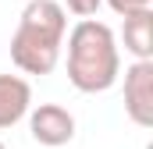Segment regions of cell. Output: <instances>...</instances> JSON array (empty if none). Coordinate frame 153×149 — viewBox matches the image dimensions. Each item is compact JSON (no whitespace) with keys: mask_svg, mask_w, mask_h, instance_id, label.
I'll use <instances>...</instances> for the list:
<instances>
[{"mask_svg":"<svg viewBox=\"0 0 153 149\" xmlns=\"http://www.w3.org/2000/svg\"><path fill=\"white\" fill-rule=\"evenodd\" d=\"M68 14L57 0H29L11 36V60L25 74H50L61 60Z\"/></svg>","mask_w":153,"mask_h":149,"instance_id":"1","label":"cell"},{"mask_svg":"<svg viewBox=\"0 0 153 149\" xmlns=\"http://www.w3.org/2000/svg\"><path fill=\"white\" fill-rule=\"evenodd\" d=\"M121 74V53H117L114 29L85 18L68 32V82L78 92H107Z\"/></svg>","mask_w":153,"mask_h":149,"instance_id":"2","label":"cell"},{"mask_svg":"<svg viewBox=\"0 0 153 149\" xmlns=\"http://www.w3.org/2000/svg\"><path fill=\"white\" fill-rule=\"evenodd\" d=\"M125 114L132 124L153 128V60H132L125 68Z\"/></svg>","mask_w":153,"mask_h":149,"instance_id":"3","label":"cell"},{"mask_svg":"<svg viewBox=\"0 0 153 149\" xmlns=\"http://www.w3.org/2000/svg\"><path fill=\"white\" fill-rule=\"evenodd\" d=\"M29 131L39 146H68L75 139V117L61 103H39L36 110H29Z\"/></svg>","mask_w":153,"mask_h":149,"instance_id":"4","label":"cell"},{"mask_svg":"<svg viewBox=\"0 0 153 149\" xmlns=\"http://www.w3.org/2000/svg\"><path fill=\"white\" fill-rule=\"evenodd\" d=\"M32 107V85L22 74H0V131L14 128Z\"/></svg>","mask_w":153,"mask_h":149,"instance_id":"5","label":"cell"},{"mask_svg":"<svg viewBox=\"0 0 153 149\" xmlns=\"http://www.w3.org/2000/svg\"><path fill=\"white\" fill-rule=\"evenodd\" d=\"M121 39H125V50H128L135 60H153V11L125 14V21H121Z\"/></svg>","mask_w":153,"mask_h":149,"instance_id":"6","label":"cell"},{"mask_svg":"<svg viewBox=\"0 0 153 149\" xmlns=\"http://www.w3.org/2000/svg\"><path fill=\"white\" fill-rule=\"evenodd\" d=\"M61 7H64V14L71 11L75 18H82V21H85V18H93V14L103 7V0H64Z\"/></svg>","mask_w":153,"mask_h":149,"instance_id":"7","label":"cell"},{"mask_svg":"<svg viewBox=\"0 0 153 149\" xmlns=\"http://www.w3.org/2000/svg\"><path fill=\"white\" fill-rule=\"evenodd\" d=\"M103 4H107L114 14H121V18H125V14H135V11H150V7H153V0H103Z\"/></svg>","mask_w":153,"mask_h":149,"instance_id":"8","label":"cell"},{"mask_svg":"<svg viewBox=\"0 0 153 149\" xmlns=\"http://www.w3.org/2000/svg\"><path fill=\"white\" fill-rule=\"evenodd\" d=\"M0 149H7V146H4V142H0Z\"/></svg>","mask_w":153,"mask_h":149,"instance_id":"9","label":"cell"}]
</instances>
